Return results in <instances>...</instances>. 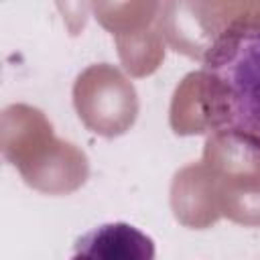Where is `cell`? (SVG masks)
<instances>
[{
    "label": "cell",
    "instance_id": "6da1fadb",
    "mask_svg": "<svg viewBox=\"0 0 260 260\" xmlns=\"http://www.w3.org/2000/svg\"><path fill=\"white\" fill-rule=\"evenodd\" d=\"M0 150L22 181L45 195H69L89 177L87 154L57 138L49 118L28 104H12L2 110Z\"/></svg>",
    "mask_w": 260,
    "mask_h": 260
},
{
    "label": "cell",
    "instance_id": "30bf717a",
    "mask_svg": "<svg viewBox=\"0 0 260 260\" xmlns=\"http://www.w3.org/2000/svg\"><path fill=\"white\" fill-rule=\"evenodd\" d=\"M215 181L221 215L240 225L260 228V179Z\"/></svg>",
    "mask_w": 260,
    "mask_h": 260
},
{
    "label": "cell",
    "instance_id": "ba28073f",
    "mask_svg": "<svg viewBox=\"0 0 260 260\" xmlns=\"http://www.w3.org/2000/svg\"><path fill=\"white\" fill-rule=\"evenodd\" d=\"M71 260H154V242L126 221L102 223L75 242Z\"/></svg>",
    "mask_w": 260,
    "mask_h": 260
},
{
    "label": "cell",
    "instance_id": "277c9868",
    "mask_svg": "<svg viewBox=\"0 0 260 260\" xmlns=\"http://www.w3.org/2000/svg\"><path fill=\"white\" fill-rule=\"evenodd\" d=\"M169 124L179 136L213 134L230 128L232 106L225 81L211 69L187 73L175 87Z\"/></svg>",
    "mask_w": 260,
    "mask_h": 260
},
{
    "label": "cell",
    "instance_id": "9c48e42d",
    "mask_svg": "<svg viewBox=\"0 0 260 260\" xmlns=\"http://www.w3.org/2000/svg\"><path fill=\"white\" fill-rule=\"evenodd\" d=\"M114 41L122 67L132 77H146L154 73L165 59V41L156 22L118 32L114 35Z\"/></svg>",
    "mask_w": 260,
    "mask_h": 260
},
{
    "label": "cell",
    "instance_id": "52a82bcc",
    "mask_svg": "<svg viewBox=\"0 0 260 260\" xmlns=\"http://www.w3.org/2000/svg\"><path fill=\"white\" fill-rule=\"evenodd\" d=\"M201 162L219 181L260 179V136L223 128L207 136Z\"/></svg>",
    "mask_w": 260,
    "mask_h": 260
},
{
    "label": "cell",
    "instance_id": "7a4b0ae2",
    "mask_svg": "<svg viewBox=\"0 0 260 260\" xmlns=\"http://www.w3.org/2000/svg\"><path fill=\"white\" fill-rule=\"evenodd\" d=\"M156 24L165 45L207 67L230 43L260 37V2H160Z\"/></svg>",
    "mask_w": 260,
    "mask_h": 260
},
{
    "label": "cell",
    "instance_id": "5b68a950",
    "mask_svg": "<svg viewBox=\"0 0 260 260\" xmlns=\"http://www.w3.org/2000/svg\"><path fill=\"white\" fill-rule=\"evenodd\" d=\"M203 69L215 71L228 85L230 128L260 136V37H242L230 43Z\"/></svg>",
    "mask_w": 260,
    "mask_h": 260
},
{
    "label": "cell",
    "instance_id": "8992f818",
    "mask_svg": "<svg viewBox=\"0 0 260 260\" xmlns=\"http://www.w3.org/2000/svg\"><path fill=\"white\" fill-rule=\"evenodd\" d=\"M171 209L175 219L191 230H207L223 217L217 181L201 160L175 173L171 183Z\"/></svg>",
    "mask_w": 260,
    "mask_h": 260
},
{
    "label": "cell",
    "instance_id": "8fae6325",
    "mask_svg": "<svg viewBox=\"0 0 260 260\" xmlns=\"http://www.w3.org/2000/svg\"><path fill=\"white\" fill-rule=\"evenodd\" d=\"M98 22L114 35L156 22L160 2H93L89 4Z\"/></svg>",
    "mask_w": 260,
    "mask_h": 260
},
{
    "label": "cell",
    "instance_id": "3957f363",
    "mask_svg": "<svg viewBox=\"0 0 260 260\" xmlns=\"http://www.w3.org/2000/svg\"><path fill=\"white\" fill-rule=\"evenodd\" d=\"M73 106L83 126L104 138L126 134L140 108L134 83L110 63L89 65L77 75Z\"/></svg>",
    "mask_w": 260,
    "mask_h": 260
}]
</instances>
